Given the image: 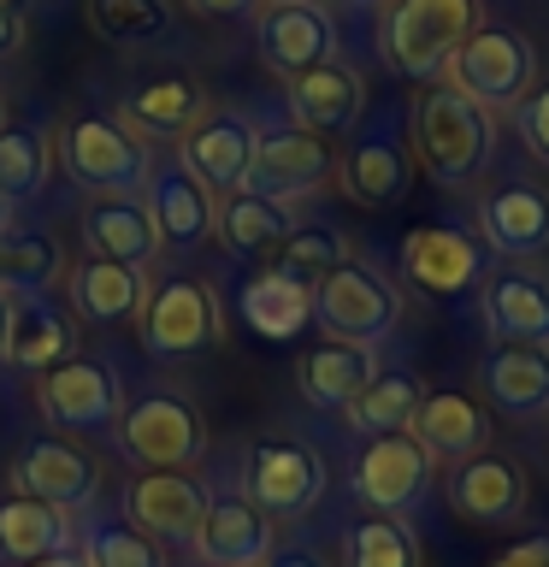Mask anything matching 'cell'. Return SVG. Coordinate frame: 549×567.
Listing matches in <instances>:
<instances>
[{
	"mask_svg": "<svg viewBox=\"0 0 549 567\" xmlns=\"http://www.w3.org/2000/svg\"><path fill=\"white\" fill-rule=\"evenodd\" d=\"M414 148L437 184H473L496 154V118L478 101H467L455 83H432L414 101Z\"/></svg>",
	"mask_w": 549,
	"mask_h": 567,
	"instance_id": "cell-1",
	"label": "cell"
},
{
	"mask_svg": "<svg viewBox=\"0 0 549 567\" xmlns=\"http://www.w3.org/2000/svg\"><path fill=\"white\" fill-rule=\"evenodd\" d=\"M473 30H478V0H390L379 48L396 78L437 83Z\"/></svg>",
	"mask_w": 549,
	"mask_h": 567,
	"instance_id": "cell-2",
	"label": "cell"
},
{
	"mask_svg": "<svg viewBox=\"0 0 549 567\" xmlns=\"http://www.w3.org/2000/svg\"><path fill=\"white\" fill-rule=\"evenodd\" d=\"M113 443L142 473H184L207 455V425L195 414V402H184L177 390H148L118 414Z\"/></svg>",
	"mask_w": 549,
	"mask_h": 567,
	"instance_id": "cell-3",
	"label": "cell"
},
{
	"mask_svg": "<svg viewBox=\"0 0 549 567\" xmlns=\"http://www.w3.org/2000/svg\"><path fill=\"white\" fill-rule=\"evenodd\" d=\"M60 166L71 172V184L95 189V195H142L154 172V154L131 124L106 118V113H83L60 131Z\"/></svg>",
	"mask_w": 549,
	"mask_h": 567,
	"instance_id": "cell-4",
	"label": "cell"
},
{
	"mask_svg": "<svg viewBox=\"0 0 549 567\" xmlns=\"http://www.w3.org/2000/svg\"><path fill=\"white\" fill-rule=\"evenodd\" d=\"M313 319L325 337H343V343H366L379 349L402 319V290L390 284L372 260H343L336 272H325L313 284Z\"/></svg>",
	"mask_w": 549,
	"mask_h": 567,
	"instance_id": "cell-5",
	"label": "cell"
},
{
	"mask_svg": "<svg viewBox=\"0 0 549 567\" xmlns=\"http://www.w3.org/2000/svg\"><path fill=\"white\" fill-rule=\"evenodd\" d=\"M443 83H455L467 101H478L485 113L496 106H520L526 89L538 83V53L514 24H478L467 42L455 48Z\"/></svg>",
	"mask_w": 549,
	"mask_h": 567,
	"instance_id": "cell-6",
	"label": "cell"
},
{
	"mask_svg": "<svg viewBox=\"0 0 549 567\" xmlns=\"http://www.w3.org/2000/svg\"><path fill=\"white\" fill-rule=\"evenodd\" d=\"M35 408L53 432H113L124 414V384L118 367L101 361V354H71V361L35 372Z\"/></svg>",
	"mask_w": 549,
	"mask_h": 567,
	"instance_id": "cell-7",
	"label": "cell"
},
{
	"mask_svg": "<svg viewBox=\"0 0 549 567\" xmlns=\"http://www.w3.org/2000/svg\"><path fill=\"white\" fill-rule=\"evenodd\" d=\"M432 478H437V461L414 432H379V437L361 443L349 485L372 514L402 520V514H414L425 496H432Z\"/></svg>",
	"mask_w": 549,
	"mask_h": 567,
	"instance_id": "cell-8",
	"label": "cell"
},
{
	"mask_svg": "<svg viewBox=\"0 0 549 567\" xmlns=\"http://www.w3.org/2000/svg\"><path fill=\"white\" fill-rule=\"evenodd\" d=\"M136 326H142V349L154 361H189V354H207L219 343L225 313H219V296L201 278H166L148 290Z\"/></svg>",
	"mask_w": 549,
	"mask_h": 567,
	"instance_id": "cell-9",
	"label": "cell"
},
{
	"mask_svg": "<svg viewBox=\"0 0 549 567\" xmlns=\"http://www.w3.org/2000/svg\"><path fill=\"white\" fill-rule=\"evenodd\" d=\"M242 491H248V503L266 508L272 520H296V514H308L319 496H325V461H319V450H308V443H296V437H260L255 450H248Z\"/></svg>",
	"mask_w": 549,
	"mask_h": 567,
	"instance_id": "cell-10",
	"label": "cell"
},
{
	"mask_svg": "<svg viewBox=\"0 0 549 567\" xmlns=\"http://www.w3.org/2000/svg\"><path fill=\"white\" fill-rule=\"evenodd\" d=\"M485 266H490V248L467 237L460 225H414L402 237V278L419 296H437V301L467 296L473 284H485Z\"/></svg>",
	"mask_w": 549,
	"mask_h": 567,
	"instance_id": "cell-11",
	"label": "cell"
},
{
	"mask_svg": "<svg viewBox=\"0 0 549 567\" xmlns=\"http://www.w3.org/2000/svg\"><path fill=\"white\" fill-rule=\"evenodd\" d=\"M336 177V159L325 148V136L301 131V124H272L255 136V172L248 189L272 195V202H301V195L325 189Z\"/></svg>",
	"mask_w": 549,
	"mask_h": 567,
	"instance_id": "cell-12",
	"label": "cell"
},
{
	"mask_svg": "<svg viewBox=\"0 0 549 567\" xmlns=\"http://www.w3.org/2000/svg\"><path fill=\"white\" fill-rule=\"evenodd\" d=\"M255 124L242 113H201L177 136V159L195 184H207L213 195L248 189V172H255Z\"/></svg>",
	"mask_w": 549,
	"mask_h": 567,
	"instance_id": "cell-13",
	"label": "cell"
},
{
	"mask_svg": "<svg viewBox=\"0 0 549 567\" xmlns=\"http://www.w3.org/2000/svg\"><path fill=\"white\" fill-rule=\"evenodd\" d=\"M12 485L18 496H35V503H53V508H89L101 491V473L71 437L35 432L12 461Z\"/></svg>",
	"mask_w": 549,
	"mask_h": 567,
	"instance_id": "cell-14",
	"label": "cell"
},
{
	"mask_svg": "<svg viewBox=\"0 0 549 567\" xmlns=\"http://www.w3.org/2000/svg\"><path fill=\"white\" fill-rule=\"evenodd\" d=\"M77 313L60 308L48 290L7 296V367L18 372H48L77 354Z\"/></svg>",
	"mask_w": 549,
	"mask_h": 567,
	"instance_id": "cell-15",
	"label": "cell"
},
{
	"mask_svg": "<svg viewBox=\"0 0 549 567\" xmlns=\"http://www.w3.org/2000/svg\"><path fill=\"white\" fill-rule=\"evenodd\" d=\"M207 485L189 473H136L131 491H124V508H131V526L148 532L154 544H195L207 514Z\"/></svg>",
	"mask_w": 549,
	"mask_h": 567,
	"instance_id": "cell-16",
	"label": "cell"
},
{
	"mask_svg": "<svg viewBox=\"0 0 549 567\" xmlns=\"http://www.w3.org/2000/svg\"><path fill=\"white\" fill-rule=\"evenodd\" d=\"M195 561L201 567H266L272 561V514L255 508L248 496H213L195 532Z\"/></svg>",
	"mask_w": 549,
	"mask_h": 567,
	"instance_id": "cell-17",
	"label": "cell"
},
{
	"mask_svg": "<svg viewBox=\"0 0 549 567\" xmlns=\"http://www.w3.org/2000/svg\"><path fill=\"white\" fill-rule=\"evenodd\" d=\"M260 60L278 71L283 83L301 78V71L336 60V24L325 7H266L255 24Z\"/></svg>",
	"mask_w": 549,
	"mask_h": 567,
	"instance_id": "cell-18",
	"label": "cell"
},
{
	"mask_svg": "<svg viewBox=\"0 0 549 567\" xmlns=\"http://www.w3.org/2000/svg\"><path fill=\"white\" fill-rule=\"evenodd\" d=\"M361 113H366V83H361V71H354V65L325 60V65L290 78V118L301 124V131L343 136V131L361 124Z\"/></svg>",
	"mask_w": 549,
	"mask_h": 567,
	"instance_id": "cell-19",
	"label": "cell"
},
{
	"mask_svg": "<svg viewBox=\"0 0 549 567\" xmlns=\"http://www.w3.org/2000/svg\"><path fill=\"white\" fill-rule=\"evenodd\" d=\"M83 248L95 260H124V266H154V255L166 243H159L154 230V213L142 195H95V202L83 207Z\"/></svg>",
	"mask_w": 549,
	"mask_h": 567,
	"instance_id": "cell-20",
	"label": "cell"
},
{
	"mask_svg": "<svg viewBox=\"0 0 549 567\" xmlns=\"http://www.w3.org/2000/svg\"><path fill=\"white\" fill-rule=\"evenodd\" d=\"M478 237L503 260H538L549 248V195L531 184H503L478 202Z\"/></svg>",
	"mask_w": 549,
	"mask_h": 567,
	"instance_id": "cell-21",
	"label": "cell"
},
{
	"mask_svg": "<svg viewBox=\"0 0 549 567\" xmlns=\"http://www.w3.org/2000/svg\"><path fill=\"white\" fill-rule=\"evenodd\" d=\"M449 503L473 526H514L526 514V473L508 455H473L449 473Z\"/></svg>",
	"mask_w": 549,
	"mask_h": 567,
	"instance_id": "cell-22",
	"label": "cell"
},
{
	"mask_svg": "<svg viewBox=\"0 0 549 567\" xmlns=\"http://www.w3.org/2000/svg\"><path fill=\"white\" fill-rule=\"evenodd\" d=\"M478 384L496 414L538 420L549 414V349L543 343H490L478 361Z\"/></svg>",
	"mask_w": 549,
	"mask_h": 567,
	"instance_id": "cell-23",
	"label": "cell"
},
{
	"mask_svg": "<svg viewBox=\"0 0 549 567\" xmlns=\"http://www.w3.org/2000/svg\"><path fill=\"white\" fill-rule=\"evenodd\" d=\"M148 195V213H154V230L159 243L172 248H195L213 237V219H219V202H213L207 184H195V177L184 172V159H166V166L148 172V184H142Z\"/></svg>",
	"mask_w": 549,
	"mask_h": 567,
	"instance_id": "cell-24",
	"label": "cell"
},
{
	"mask_svg": "<svg viewBox=\"0 0 549 567\" xmlns=\"http://www.w3.org/2000/svg\"><path fill=\"white\" fill-rule=\"evenodd\" d=\"M65 296H71V313L89 319V326H124V319H136L142 301H148V266L89 255L65 272Z\"/></svg>",
	"mask_w": 549,
	"mask_h": 567,
	"instance_id": "cell-25",
	"label": "cell"
},
{
	"mask_svg": "<svg viewBox=\"0 0 549 567\" xmlns=\"http://www.w3.org/2000/svg\"><path fill=\"white\" fill-rule=\"evenodd\" d=\"M490 343H543L549 349V278L538 272H496L478 296Z\"/></svg>",
	"mask_w": 549,
	"mask_h": 567,
	"instance_id": "cell-26",
	"label": "cell"
},
{
	"mask_svg": "<svg viewBox=\"0 0 549 567\" xmlns=\"http://www.w3.org/2000/svg\"><path fill=\"white\" fill-rule=\"evenodd\" d=\"M336 177H343V195H349L354 207H379V213L396 207L402 195H407V148H402V136L390 131V124L366 131L343 154Z\"/></svg>",
	"mask_w": 549,
	"mask_h": 567,
	"instance_id": "cell-27",
	"label": "cell"
},
{
	"mask_svg": "<svg viewBox=\"0 0 549 567\" xmlns=\"http://www.w3.org/2000/svg\"><path fill=\"white\" fill-rule=\"evenodd\" d=\"M372 379H379V354H372L366 343H343V337L313 343L296 367V384L313 408H349Z\"/></svg>",
	"mask_w": 549,
	"mask_h": 567,
	"instance_id": "cell-28",
	"label": "cell"
},
{
	"mask_svg": "<svg viewBox=\"0 0 549 567\" xmlns=\"http://www.w3.org/2000/svg\"><path fill=\"white\" fill-rule=\"evenodd\" d=\"M425 450H432V461H473L478 450H485L490 437V420L485 408H478L473 396H460V390H432V396H419V414L414 425H407Z\"/></svg>",
	"mask_w": 549,
	"mask_h": 567,
	"instance_id": "cell-29",
	"label": "cell"
},
{
	"mask_svg": "<svg viewBox=\"0 0 549 567\" xmlns=\"http://www.w3.org/2000/svg\"><path fill=\"white\" fill-rule=\"evenodd\" d=\"M60 549H77V520L71 508L35 503V496H7L0 503V556L30 567L42 556H60Z\"/></svg>",
	"mask_w": 549,
	"mask_h": 567,
	"instance_id": "cell-30",
	"label": "cell"
},
{
	"mask_svg": "<svg viewBox=\"0 0 549 567\" xmlns=\"http://www.w3.org/2000/svg\"><path fill=\"white\" fill-rule=\"evenodd\" d=\"M242 319L248 331L266 337V343H290L313 326V290L296 278H283L278 266H266L260 278L242 284Z\"/></svg>",
	"mask_w": 549,
	"mask_h": 567,
	"instance_id": "cell-31",
	"label": "cell"
},
{
	"mask_svg": "<svg viewBox=\"0 0 549 567\" xmlns=\"http://www.w3.org/2000/svg\"><path fill=\"white\" fill-rule=\"evenodd\" d=\"M213 230L225 237L230 255H260V248H278L290 237L296 219H290V202H272V195H260V189H230L219 202Z\"/></svg>",
	"mask_w": 549,
	"mask_h": 567,
	"instance_id": "cell-32",
	"label": "cell"
},
{
	"mask_svg": "<svg viewBox=\"0 0 549 567\" xmlns=\"http://www.w3.org/2000/svg\"><path fill=\"white\" fill-rule=\"evenodd\" d=\"M124 113H131V124L142 136H184L189 124L207 113V95H201V83H189V78H148V83L131 89Z\"/></svg>",
	"mask_w": 549,
	"mask_h": 567,
	"instance_id": "cell-33",
	"label": "cell"
},
{
	"mask_svg": "<svg viewBox=\"0 0 549 567\" xmlns=\"http://www.w3.org/2000/svg\"><path fill=\"white\" fill-rule=\"evenodd\" d=\"M419 379H407V372H379L361 396L343 408V420L354 425L361 437H379V432H407L419 414Z\"/></svg>",
	"mask_w": 549,
	"mask_h": 567,
	"instance_id": "cell-34",
	"label": "cell"
},
{
	"mask_svg": "<svg viewBox=\"0 0 549 567\" xmlns=\"http://www.w3.org/2000/svg\"><path fill=\"white\" fill-rule=\"evenodd\" d=\"M53 172V142L35 124H0V195L18 207L48 189Z\"/></svg>",
	"mask_w": 549,
	"mask_h": 567,
	"instance_id": "cell-35",
	"label": "cell"
},
{
	"mask_svg": "<svg viewBox=\"0 0 549 567\" xmlns=\"http://www.w3.org/2000/svg\"><path fill=\"white\" fill-rule=\"evenodd\" d=\"M343 567H419L414 526L390 520V514L349 526V532H343Z\"/></svg>",
	"mask_w": 549,
	"mask_h": 567,
	"instance_id": "cell-36",
	"label": "cell"
},
{
	"mask_svg": "<svg viewBox=\"0 0 549 567\" xmlns=\"http://www.w3.org/2000/svg\"><path fill=\"white\" fill-rule=\"evenodd\" d=\"M349 260V243H343V230H331V225H296L290 237L278 243V272L283 278H296V284H313L325 278V272H336V266Z\"/></svg>",
	"mask_w": 549,
	"mask_h": 567,
	"instance_id": "cell-37",
	"label": "cell"
},
{
	"mask_svg": "<svg viewBox=\"0 0 549 567\" xmlns=\"http://www.w3.org/2000/svg\"><path fill=\"white\" fill-rule=\"evenodd\" d=\"M60 278V248L30 230H0V296H30Z\"/></svg>",
	"mask_w": 549,
	"mask_h": 567,
	"instance_id": "cell-38",
	"label": "cell"
},
{
	"mask_svg": "<svg viewBox=\"0 0 549 567\" xmlns=\"http://www.w3.org/2000/svg\"><path fill=\"white\" fill-rule=\"evenodd\" d=\"M77 556L89 567H166L159 544L148 532H136L131 520H95L77 532Z\"/></svg>",
	"mask_w": 549,
	"mask_h": 567,
	"instance_id": "cell-39",
	"label": "cell"
},
{
	"mask_svg": "<svg viewBox=\"0 0 549 567\" xmlns=\"http://www.w3.org/2000/svg\"><path fill=\"white\" fill-rule=\"evenodd\" d=\"M89 30L106 42H148L172 30L166 0H89Z\"/></svg>",
	"mask_w": 549,
	"mask_h": 567,
	"instance_id": "cell-40",
	"label": "cell"
},
{
	"mask_svg": "<svg viewBox=\"0 0 549 567\" xmlns=\"http://www.w3.org/2000/svg\"><path fill=\"white\" fill-rule=\"evenodd\" d=\"M514 131H520V142L549 166V83L526 89V101L514 106Z\"/></svg>",
	"mask_w": 549,
	"mask_h": 567,
	"instance_id": "cell-41",
	"label": "cell"
},
{
	"mask_svg": "<svg viewBox=\"0 0 549 567\" xmlns=\"http://www.w3.org/2000/svg\"><path fill=\"white\" fill-rule=\"evenodd\" d=\"M490 567H549V532H531V538L508 544Z\"/></svg>",
	"mask_w": 549,
	"mask_h": 567,
	"instance_id": "cell-42",
	"label": "cell"
},
{
	"mask_svg": "<svg viewBox=\"0 0 549 567\" xmlns=\"http://www.w3.org/2000/svg\"><path fill=\"white\" fill-rule=\"evenodd\" d=\"M18 48H24V12L7 0V7H0V60H7V53H18Z\"/></svg>",
	"mask_w": 549,
	"mask_h": 567,
	"instance_id": "cell-43",
	"label": "cell"
},
{
	"mask_svg": "<svg viewBox=\"0 0 549 567\" xmlns=\"http://www.w3.org/2000/svg\"><path fill=\"white\" fill-rule=\"evenodd\" d=\"M189 12H201V18H242V12H255L260 0H184Z\"/></svg>",
	"mask_w": 549,
	"mask_h": 567,
	"instance_id": "cell-44",
	"label": "cell"
},
{
	"mask_svg": "<svg viewBox=\"0 0 549 567\" xmlns=\"http://www.w3.org/2000/svg\"><path fill=\"white\" fill-rule=\"evenodd\" d=\"M266 567H331L325 556H319V549H272V561H266Z\"/></svg>",
	"mask_w": 549,
	"mask_h": 567,
	"instance_id": "cell-45",
	"label": "cell"
},
{
	"mask_svg": "<svg viewBox=\"0 0 549 567\" xmlns=\"http://www.w3.org/2000/svg\"><path fill=\"white\" fill-rule=\"evenodd\" d=\"M30 567H89L77 549H60V556H42V561H30Z\"/></svg>",
	"mask_w": 549,
	"mask_h": 567,
	"instance_id": "cell-46",
	"label": "cell"
},
{
	"mask_svg": "<svg viewBox=\"0 0 549 567\" xmlns=\"http://www.w3.org/2000/svg\"><path fill=\"white\" fill-rule=\"evenodd\" d=\"M0 367H7V296H0Z\"/></svg>",
	"mask_w": 549,
	"mask_h": 567,
	"instance_id": "cell-47",
	"label": "cell"
},
{
	"mask_svg": "<svg viewBox=\"0 0 549 567\" xmlns=\"http://www.w3.org/2000/svg\"><path fill=\"white\" fill-rule=\"evenodd\" d=\"M266 7H325V0H266Z\"/></svg>",
	"mask_w": 549,
	"mask_h": 567,
	"instance_id": "cell-48",
	"label": "cell"
},
{
	"mask_svg": "<svg viewBox=\"0 0 549 567\" xmlns=\"http://www.w3.org/2000/svg\"><path fill=\"white\" fill-rule=\"evenodd\" d=\"M0 230H12V202L0 195Z\"/></svg>",
	"mask_w": 549,
	"mask_h": 567,
	"instance_id": "cell-49",
	"label": "cell"
},
{
	"mask_svg": "<svg viewBox=\"0 0 549 567\" xmlns=\"http://www.w3.org/2000/svg\"><path fill=\"white\" fill-rule=\"evenodd\" d=\"M354 7H390V0H354Z\"/></svg>",
	"mask_w": 549,
	"mask_h": 567,
	"instance_id": "cell-50",
	"label": "cell"
},
{
	"mask_svg": "<svg viewBox=\"0 0 549 567\" xmlns=\"http://www.w3.org/2000/svg\"><path fill=\"white\" fill-rule=\"evenodd\" d=\"M0 124H7V106H0Z\"/></svg>",
	"mask_w": 549,
	"mask_h": 567,
	"instance_id": "cell-51",
	"label": "cell"
}]
</instances>
